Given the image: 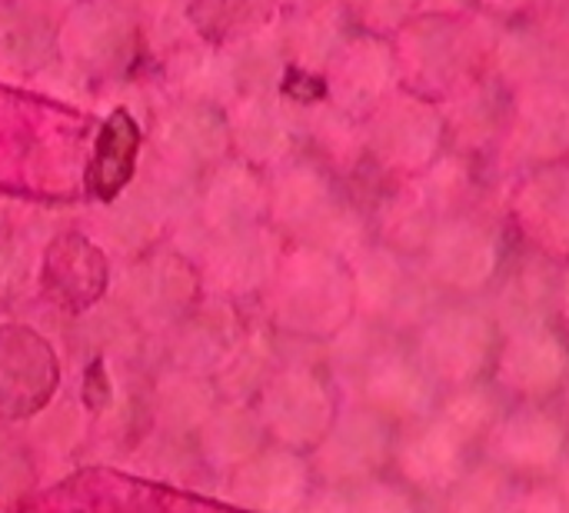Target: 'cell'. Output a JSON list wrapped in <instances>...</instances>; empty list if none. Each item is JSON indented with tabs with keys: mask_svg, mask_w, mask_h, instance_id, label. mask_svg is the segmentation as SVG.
Listing matches in <instances>:
<instances>
[{
	"mask_svg": "<svg viewBox=\"0 0 569 513\" xmlns=\"http://www.w3.org/2000/svg\"><path fill=\"white\" fill-rule=\"evenodd\" d=\"M353 277L330 250H307L290 260L283 280V314L310 334H333L350 320Z\"/></svg>",
	"mask_w": 569,
	"mask_h": 513,
	"instance_id": "9c48e42d",
	"label": "cell"
},
{
	"mask_svg": "<svg viewBox=\"0 0 569 513\" xmlns=\"http://www.w3.org/2000/svg\"><path fill=\"white\" fill-rule=\"evenodd\" d=\"M393 424L360 407L343 421H333L320 441V471L333 484H367L377 481L393 454Z\"/></svg>",
	"mask_w": 569,
	"mask_h": 513,
	"instance_id": "4fadbf2b",
	"label": "cell"
},
{
	"mask_svg": "<svg viewBox=\"0 0 569 513\" xmlns=\"http://www.w3.org/2000/svg\"><path fill=\"white\" fill-rule=\"evenodd\" d=\"M510 217L527 250L567 264L569 260V160L537 167L517 177Z\"/></svg>",
	"mask_w": 569,
	"mask_h": 513,
	"instance_id": "30bf717a",
	"label": "cell"
},
{
	"mask_svg": "<svg viewBox=\"0 0 569 513\" xmlns=\"http://www.w3.org/2000/svg\"><path fill=\"white\" fill-rule=\"evenodd\" d=\"M340 43H343V33L330 13H313L293 30V50L310 67H330Z\"/></svg>",
	"mask_w": 569,
	"mask_h": 513,
	"instance_id": "f546056e",
	"label": "cell"
},
{
	"mask_svg": "<svg viewBox=\"0 0 569 513\" xmlns=\"http://www.w3.org/2000/svg\"><path fill=\"white\" fill-rule=\"evenodd\" d=\"M297 3H307V7H317L320 0H297Z\"/></svg>",
	"mask_w": 569,
	"mask_h": 513,
	"instance_id": "ab89813d",
	"label": "cell"
},
{
	"mask_svg": "<svg viewBox=\"0 0 569 513\" xmlns=\"http://www.w3.org/2000/svg\"><path fill=\"white\" fill-rule=\"evenodd\" d=\"M360 391L363 407L397 427L430 417L440 401V387L427 377L417 357L387 344H380L373 357L360 367Z\"/></svg>",
	"mask_w": 569,
	"mask_h": 513,
	"instance_id": "7c38bea8",
	"label": "cell"
},
{
	"mask_svg": "<svg viewBox=\"0 0 569 513\" xmlns=\"http://www.w3.org/2000/svg\"><path fill=\"white\" fill-rule=\"evenodd\" d=\"M357 513H417L413 491L403 484H387V481H367L360 484V494L353 501Z\"/></svg>",
	"mask_w": 569,
	"mask_h": 513,
	"instance_id": "d6a6232c",
	"label": "cell"
},
{
	"mask_svg": "<svg viewBox=\"0 0 569 513\" xmlns=\"http://www.w3.org/2000/svg\"><path fill=\"white\" fill-rule=\"evenodd\" d=\"M250 471H253L250 481H253L257 504L290 511L293 504H300L307 497V467L290 454H273Z\"/></svg>",
	"mask_w": 569,
	"mask_h": 513,
	"instance_id": "cb8c5ba5",
	"label": "cell"
},
{
	"mask_svg": "<svg viewBox=\"0 0 569 513\" xmlns=\"http://www.w3.org/2000/svg\"><path fill=\"white\" fill-rule=\"evenodd\" d=\"M500 327L477 300H440L413 331L410 354L440 391L467 387L490 377Z\"/></svg>",
	"mask_w": 569,
	"mask_h": 513,
	"instance_id": "3957f363",
	"label": "cell"
},
{
	"mask_svg": "<svg viewBox=\"0 0 569 513\" xmlns=\"http://www.w3.org/2000/svg\"><path fill=\"white\" fill-rule=\"evenodd\" d=\"M553 487L560 491V497L569 504V454L567 461H563V467L557 471V477H553Z\"/></svg>",
	"mask_w": 569,
	"mask_h": 513,
	"instance_id": "8d00e7d4",
	"label": "cell"
},
{
	"mask_svg": "<svg viewBox=\"0 0 569 513\" xmlns=\"http://www.w3.org/2000/svg\"><path fill=\"white\" fill-rule=\"evenodd\" d=\"M560 414L567 417V424H569V381L563 384V391H560Z\"/></svg>",
	"mask_w": 569,
	"mask_h": 513,
	"instance_id": "f35d334b",
	"label": "cell"
},
{
	"mask_svg": "<svg viewBox=\"0 0 569 513\" xmlns=\"http://www.w3.org/2000/svg\"><path fill=\"white\" fill-rule=\"evenodd\" d=\"M417 260L440 297L480 300L507 267V240L487 210L470 207L440 220Z\"/></svg>",
	"mask_w": 569,
	"mask_h": 513,
	"instance_id": "7a4b0ae2",
	"label": "cell"
},
{
	"mask_svg": "<svg viewBox=\"0 0 569 513\" xmlns=\"http://www.w3.org/2000/svg\"><path fill=\"white\" fill-rule=\"evenodd\" d=\"M470 451L447 424L433 414L397 427L390 464L400 474V484L413 494L443 497L470 467Z\"/></svg>",
	"mask_w": 569,
	"mask_h": 513,
	"instance_id": "8fae6325",
	"label": "cell"
},
{
	"mask_svg": "<svg viewBox=\"0 0 569 513\" xmlns=\"http://www.w3.org/2000/svg\"><path fill=\"white\" fill-rule=\"evenodd\" d=\"M507 407H510V401L487 377V381H477V384H467V387L440 391L433 417L440 424H447L467 447H477V444L487 441V434L493 431V424L503 417Z\"/></svg>",
	"mask_w": 569,
	"mask_h": 513,
	"instance_id": "d6986e66",
	"label": "cell"
},
{
	"mask_svg": "<svg viewBox=\"0 0 569 513\" xmlns=\"http://www.w3.org/2000/svg\"><path fill=\"white\" fill-rule=\"evenodd\" d=\"M220 270L227 274L230 287H253L270 270V247H267V240L243 237V240L230 244L223 260H220Z\"/></svg>",
	"mask_w": 569,
	"mask_h": 513,
	"instance_id": "4dcf8cb0",
	"label": "cell"
},
{
	"mask_svg": "<svg viewBox=\"0 0 569 513\" xmlns=\"http://www.w3.org/2000/svg\"><path fill=\"white\" fill-rule=\"evenodd\" d=\"M237 137L253 157H280L290 144V124L267 97H247L237 110Z\"/></svg>",
	"mask_w": 569,
	"mask_h": 513,
	"instance_id": "7402d4cb",
	"label": "cell"
},
{
	"mask_svg": "<svg viewBox=\"0 0 569 513\" xmlns=\"http://www.w3.org/2000/svg\"><path fill=\"white\" fill-rule=\"evenodd\" d=\"M543 43V73L550 83L569 90V0H560L547 10V17L533 20Z\"/></svg>",
	"mask_w": 569,
	"mask_h": 513,
	"instance_id": "f1b7e54d",
	"label": "cell"
},
{
	"mask_svg": "<svg viewBox=\"0 0 569 513\" xmlns=\"http://www.w3.org/2000/svg\"><path fill=\"white\" fill-rule=\"evenodd\" d=\"M330 90L337 107L350 117L370 114L380 100H387L400 80L397 53L380 37H353L343 40L330 60Z\"/></svg>",
	"mask_w": 569,
	"mask_h": 513,
	"instance_id": "5bb4252c",
	"label": "cell"
},
{
	"mask_svg": "<svg viewBox=\"0 0 569 513\" xmlns=\"http://www.w3.org/2000/svg\"><path fill=\"white\" fill-rule=\"evenodd\" d=\"M167 140L173 150H180L183 157H210L220 150L223 144V127L217 120L213 110H203V107H183L180 114H173L167 120Z\"/></svg>",
	"mask_w": 569,
	"mask_h": 513,
	"instance_id": "d4e9b609",
	"label": "cell"
},
{
	"mask_svg": "<svg viewBox=\"0 0 569 513\" xmlns=\"http://www.w3.org/2000/svg\"><path fill=\"white\" fill-rule=\"evenodd\" d=\"M553 284H557V264L527 250V257L503 267L497 284L490 287V317L497 320L500 334L530 327V324H550L553 320Z\"/></svg>",
	"mask_w": 569,
	"mask_h": 513,
	"instance_id": "9a60e30c",
	"label": "cell"
},
{
	"mask_svg": "<svg viewBox=\"0 0 569 513\" xmlns=\"http://www.w3.org/2000/svg\"><path fill=\"white\" fill-rule=\"evenodd\" d=\"M440 224V214L430 207L417 180H400L390 197H383L380 207V244L403 254V257H420L427 240L433 237Z\"/></svg>",
	"mask_w": 569,
	"mask_h": 513,
	"instance_id": "ac0fdd59",
	"label": "cell"
},
{
	"mask_svg": "<svg viewBox=\"0 0 569 513\" xmlns=\"http://www.w3.org/2000/svg\"><path fill=\"white\" fill-rule=\"evenodd\" d=\"M553 324L569 337V260L557 264V284H553Z\"/></svg>",
	"mask_w": 569,
	"mask_h": 513,
	"instance_id": "d590c367",
	"label": "cell"
},
{
	"mask_svg": "<svg viewBox=\"0 0 569 513\" xmlns=\"http://www.w3.org/2000/svg\"><path fill=\"white\" fill-rule=\"evenodd\" d=\"M67 43L80 57L107 60L120 47V20L107 7H87L67 27Z\"/></svg>",
	"mask_w": 569,
	"mask_h": 513,
	"instance_id": "484cf974",
	"label": "cell"
},
{
	"mask_svg": "<svg viewBox=\"0 0 569 513\" xmlns=\"http://www.w3.org/2000/svg\"><path fill=\"white\" fill-rule=\"evenodd\" d=\"M227 70H230V87H240L250 97H263L280 73V57L267 43H243L227 60Z\"/></svg>",
	"mask_w": 569,
	"mask_h": 513,
	"instance_id": "83f0119b",
	"label": "cell"
},
{
	"mask_svg": "<svg viewBox=\"0 0 569 513\" xmlns=\"http://www.w3.org/2000/svg\"><path fill=\"white\" fill-rule=\"evenodd\" d=\"M143 3H147L150 10H157V13H167L177 0H143Z\"/></svg>",
	"mask_w": 569,
	"mask_h": 513,
	"instance_id": "74e56055",
	"label": "cell"
},
{
	"mask_svg": "<svg viewBox=\"0 0 569 513\" xmlns=\"http://www.w3.org/2000/svg\"><path fill=\"white\" fill-rule=\"evenodd\" d=\"M367 150L400 184L420 177L447 150V124L437 100L417 90H393L370 110Z\"/></svg>",
	"mask_w": 569,
	"mask_h": 513,
	"instance_id": "5b68a950",
	"label": "cell"
},
{
	"mask_svg": "<svg viewBox=\"0 0 569 513\" xmlns=\"http://www.w3.org/2000/svg\"><path fill=\"white\" fill-rule=\"evenodd\" d=\"M497 37V20L477 10L417 13L400 27V43L393 53L410 90L440 103L487 77Z\"/></svg>",
	"mask_w": 569,
	"mask_h": 513,
	"instance_id": "6da1fadb",
	"label": "cell"
},
{
	"mask_svg": "<svg viewBox=\"0 0 569 513\" xmlns=\"http://www.w3.org/2000/svg\"><path fill=\"white\" fill-rule=\"evenodd\" d=\"M313 137L333 160H343V164L363 157L367 150L363 127L340 107H320L313 114Z\"/></svg>",
	"mask_w": 569,
	"mask_h": 513,
	"instance_id": "4316f807",
	"label": "cell"
},
{
	"mask_svg": "<svg viewBox=\"0 0 569 513\" xmlns=\"http://www.w3.org/2000/svg\"><path fill=\"white\" fill-rule=\"evenodd\" d=\"M507 100L510 93L493 77H480L467 90L440 100L443 124H447V150L467 157L497 150L507 124Z\"/></svg>",
	"mask_w": 569,
	"mask_h": 513,
	"instance_id": "2e32d148",
	"label": "cell"
},
{
	"mask_svg": "<svg viewBox=\"0 0 569 513\" xmlns=\"http://www.w3.org/2000/svg\"><path fill=\"white\" fill-rule=\"evenodd\" d=\"M507 170L517 177L537 167L569 160V90L540 80L507 100V124L497 144Z\"/></svg>",
	"mask_w": 569,
	"mask_h": 513,
	"instance_id": "8992f818",
	"label": "cell"
},
{
	"mask_svg": "<svg viewBox=\"0 0 569 513\" xmlns=\"http://www.w3.org/2000/svg\"><path fill=\"white\" fill-rule=\"evenodd\" d=\"M267 421L290 444H320L333 427V397L317 374L290 371L270 387Z\"/></svg>",
	"mask_w": 569,
	"mask_h": 513,
	"instance_id": "e0dca14e",
	"label": "cell"
},
{
	"mask_svg": "<svg viewBox=\"0 0 569 513\" xmlns=\"http://www.w3.org/2000/svg\"><path fill=\"white\" fill-rule=\"evenodd\" d=\"M517 494V481L493 461L470 464L463 477L443 494V513H503Z\"/></svg>",
	"mask_w": 569,
	"mask_h": 513,
	"instance_id": "44dd1931",
	"label": "cell"
},
{
	"mask_svg": "<svg viewBox=\"0 0 569 513\" xmlns=\"http://www.w3.org/2000/svg\"><path fill=\"white\" fill-rule=\"evenodd\" d=\"M490 381L510 404H550L569 381V337L553 320L503 331Z\"/></svg>",
	"mask_w": 569,
	"mask_h": 513,
	"instance_id": "ba28073f",
	"label": "cell"
},
{
	"mask_svg": "<svg viewBox=\"0 0 569 513\" xmlns=\"http://www.w3.org/2000/svg\"><path fill=\"white\" fill-rule=\"evenodd\" d=\"M503 513H569V504L560 497V491L553 484L537 481V484L520 487L510 497V504H507Z\"/></svg>",
	"mask_w": 569,
	"mask_h": 513,
	"instance_id": "836d02e7",
	"label": "cell"
},
{
	"mask_svg": "<svg viewBox=\"0 0 569 513\" xmlns=\"http://www.w3.org/2000/svg\"><path fill=\"white\" fill-rule=\"evenodd\" d=\"M353 257V300L370 324L417 331L443 300L413 257H403L383 244H363Z\"/></svg>",
	"mask_w": 569,
	"mask_h": 513,
	"instance_id": "277c9868",
	"label": "cell"
},
{
	"mask_svg": "<svg viewBox=\"0 0 569 513\" xmlns=\"http://www.w3.org/2000/svg\"><path fill=\"white\" fill-rule=\"evenodd\" d=\"M413 180L423 190V197L430 200V207L440 214V220L477 207V170H473V157H467V154L443 150Z\"/></svg>",
	"mask_w": 569,
	"mask_h": 513,
	"instance_id": "ffe728a7",
	"label": "cell"
},
{
	"mask_svg": "<svg viewBox=\"0 0 569 513\" xmlns=\"http://www.w3.org/2000/svg\"><path fill=\"white\" fill-rule=\"evenodd\" d=\"M50 30L30 10H0V60L10 67H37L50 53Z\"/></svg>",
	"mask_w": 569,
	"mask_h": 513,
	"instance_id": "603a6c76",
	"label": "cell"
},
{
	"mask_svg": "<svg viewBox=\"0 0 569 513\" xmlns=\"http://www.w3.org/2000/svg\"><path fill=\"white\" fill-rule=\"evenodd\" d=\"M480 447L513 481H550L567 461L569 424L550 404H510Z\"/></svg>",
	"mask_w": 569,
	"mask_h": 513,
	"instance_id": "52a82bcc",
	"label": "cell"
},
{
	"mask_svg": "<svg viewBox=\"0 0 569 513\" xmlns=\"http://www.w3.org/2000/svg\"><path fill=\"white\" fill-rule=\"evenodd\" d=\"M473 3V10L477 13H483V17H490V20H517V17H523L537 0H470Z\"/></svg>",
	"mask_w": 569,
	"mask_h": 513,
	"instance_id": "e575fe53",
	"label": "cell"
},
{
	"mask_svg": "<svg viewBox=\"0 0 569 513\" xmlns=\"http://www.w3.org/2000/svg\"><path fill=\"white\" fill-rule=\"evenodd\" d=\"M347 7L373 30H400L420 13L423 0H347Z\"/></svg>",
	"mask_w": 569,
	"mask_h": 513,
	"instance_id": "1f68e13d",
	"label": "cell"
}]
</instances>
